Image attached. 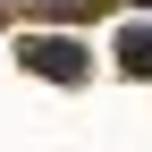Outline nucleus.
<instances>
[{"mask_svg":"<svg viewBox=\"0 0 152 152\" xmlns=\"http://www.w3.org/2000/svg\"><path fill=\"white\" fill-rule=\"evenodd\" d=\"M17 59H26L34 76H51V85H76V76H85V51H76V42H51V34H26Z\"/></svg>","mask_w":152,"mask_h":152,"instance_id":"1","label":"nucleus"},{"mask_svg":"<svg viewBox=\"0 0 152 152\" xmlns=\"http://www.w3.org/2000/svg\"><path fill=\"white\" fill-rule=\"evenodd\" d=\"M118 59L135 68V76H152V26H127L118 34Z\"/></svg>","mask_w":152,"mask_h":152,"instance_id":"2","label":"nucleus"}]
</instances>
